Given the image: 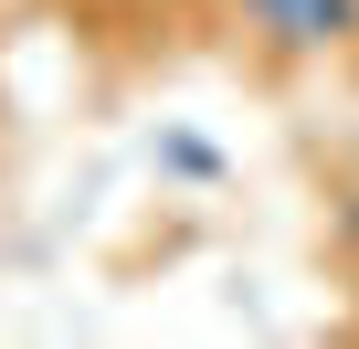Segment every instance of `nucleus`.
<instances>
[{"label": "nucleus", "mask_w": 359, "mask_h": 349, "mask_svg": "<svg viewBox=\"0 0 359 349\" xmlns=\"http://www.w3.org/2000/svg\"><path fill=\"white\" fill-rule=\"evenodd\" d=\"M233 32H254V43L285 53V64L348 53V43H359V0H233Z\"/></svg>", "instance_id": "nucleus-1"}, {"label": "nucleus", "mask_w": 359, "mask_h": 349, "mask_svg": "<svg viewBox=\"0 0 359 349\" xmlns=\"http://www.w3.org/2000/svg\"><path fill=\"white\" fill-rule=\"evenodd\" d=\"M158 169H169V180H201V191L222 180V159H212V148H201L191 127H158Z\"/></svg>", "instance_id": "nucleus-2"}, {"label": "nucleus", "mask_w": 359, "mask_h": 349, "mask_svg": "<svg viewBox=\"0 0 359 349\" xmlns=\"http://www.w3.org/2000/svg\"><path fill=\"white\" fill-rule=\"evenodd\" d=\"M338 244H348V254H359V202H348V212H338Z\"/></svg>", "instance_id": "nucleus-3"}]
</instances>
